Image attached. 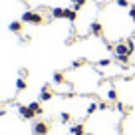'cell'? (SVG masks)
<instances>
[{"label":"cell","instance_id":"6da1fadb","mask_svg":"<svg viewBox=\"0 0 135 135\" xmlns=\"http://www.w3.org/2000/svg\"><path fill=\"white\" fill-rule=\"evenodd\" d=\"M22 22H26V24H42L44 22V18L40 16L38 12H32V10H26L24 14H22Z\"/></svg>","mask_w":135,"mask_h":135},{"label":"cell","instance_id":"7a4b0ae2","mask_svg":"<svg viewBox=\"0 0 135 135\" xmlns=\"http://www.w3.org/2000/svg\"><path fill=\"white\" fill-rule=\"evenodd\" d=\"M113 54H115V58H121V56H131V52H129V48H127L125 40H123V42H119L117 46H113Z\"/></svg>","mask_w":135,"mask_h":135},{"label":"cell","instance_id":"3957f363","mask_svg":"<svg viewBox=\"0 0 135 135\" xmlns=\"http://www.w3.org/2000/svg\"><path fill=\"white\" fill-rule=\"evenodd\" d=\"M34 135H48V131H50V125H48L46 121H38L34 123Z\"/></svg>","mask_w":135,"mask_h":135},{"label":"cell","instance_id":"277c9868","mask_svg":"<svg viewBox=\"0 0 135 135\" xmlns=\"http://www.w3.org/2000/svg\"><path fill=\"white\" fill-rule=\"evenodd\" d=\"M18 113H20L22 119H32V117H36V113H34L28 105H20V107H18Z\"/></svg>","mask_w":135,"mask_h":135},{"label":"cell","instance_id":"5b68a950","mask_svg":"<svg viewBox=\"0 0 135 135\" xmlns=\"http://www.w3.org/2000/svg\"><path fill=\"white\" fill-rule=\"evenodd\" d=\"M52 97H54V91L50 89V85H44L40 91V101H50Z\"/></svg>","mask_w":135,"mask_h":135},{"label":"cell","instance_id":"8992f818","mask_svg":"<svg viewBox=\"0 0 135 135\" xmlns=\"http://www.w3.org/2000/svg\"><path fill=\"white\" fill-rule=\"evenodd\" d=\"M66 10H68V8H62V6H56V8H52V18H56V20H62V18H66Z\"/></svg>","mask_w":135,"mask_h":135},{"label":"cell","instance_id":"52a82bcc","mask_svg":"<svg viewBox=\"0 0 135 135\" xmlns=\"http://www.w3.org/2000/svg\"><path fill=\"white\" fill-rule=\"evenodd\" d=\"M89 32H91L93 36H97V38H99L101 34H103V28H101L99 22H91V24H89Z\"/></svg>","mask_w":135,"mask_h":135},{"label":"cell","instance_id":"ba28073f","mask_svg":"<svg viewBox=\"0 0 135 135\" xmlns=\"http://www.w3.org/2000/svg\"><path fill=\"white\" fill-rule=\"evenodd\" d=\"M70 135H84V125H81V123L72 125L70 127Z\"/></svg>","mask_w":135,"mask_h":135},{"label":"cell","instance_id":"9c48e42d","mask_svg":"<svg viewBox=\"0 0 135 135\" xmlns=\"http://www.w3.org/2000/svg\"><path fill=\"white\" fill-rule=\"evenodd\" d=\"M28 107H30V109H32V111H34V113H36V115H42V113H44L42 105H40L38 101H32V103H28Z\"/></svg>","mask_w":135,"mask_h":135},{"label":"cell","instance_id":"30bf717a","mask_svg":"<svg viewBox=\"0 0 135 135\" xmlns=\"http://www.w3.org/2000/svg\"><path fill=\"white\" fill-rule=\"evenodd\" d=\"M26 88H28V84H26V78H18V80H16V91H24Z\"/></svg>","mask_w":135,"mask_h":135},{"label":"cell","instance_id":"8fae6325","mask_svg":"<svg viewBox=\"0 0 135 135\" xmlns=\"http://www.w3.org/2000/svg\"><path fill=\"white\" fill-rule=\"evenodd\" d=\"M76 18H78V10H74V8H68V10H66V20L74 22Z\"/></svg>","mask_w":135,"mask_h":135},{"label":"cell","instance_id":"7c38bea8","mask_svg":"<svg viewBox=\"0 0 135 135\" xmlns=\"http://www.w3.org/2000/svg\"><path fill=\"white\" fill-rule=\"evenodd\" d=\"M8 28H10V32H20V30H22V22H18V20H14V22H10V24H8Z\"/></svg>","mask_w":135,"mask_h":135},{"label":"cell","instance_id":"4fadbf2b","mask_svg":"<svg viewBox=\"0 0 135 135\" xmlns=\"http://www.w3.org/2000/svg\"><path fill=\"white\" fill-rule=\"evenodd\" d=\"M97 109H99V105H97L95 101H93V103H89V105H88V109H85V115H93Z\"/></svg>","mask_w":135,"mask_h":135},{"label":"cell","instance_id":"5bb4252c","mask_svg":"<svg viewBox=\"0 0 135 135\" xmlns=\"http://www.w3.org/2000/svg\"><path fill=\"white\" fill-rule=\"evenodd\" d=\"M64 80H66V76H64L62 72H56V74H54V84L62 85V84H64Z\"/></svg>","mask_w":135,"mask_h":135},{"label":"cell","instance_id":"9a60e30c","mask_svg":"<svg viewBox=\"0 0 135 135\" xmlns=\"http://www.w3.org/2000/svg\"><path fill=\"white\" fill-rule=\"evenodd\" d=\"M107 99H109V101H117V91H115L113 88L107 89Z\"/></svg>","mask_w":135,"mask_h":135},{"label":"cell","instance_id":"2e32d148","mask_svg":"<svg viewBox=\"0 0 135 135\" xmlns=\"http://www.w3.org/2000/svg\"><path fill=\"white\" fill-rule=\"evenodd\" d=\"M84 4H85V0H72L74 10H81V8H84Z\"/></svg>","mask_w":135,"mask_h":135},{"label":"cell","instance_id":"e0dca14e","mask_svg":"<svg viewBox=\"0 0 135 135\" xmlns=\"http://www.w3.org/2000/svg\"><path fill=\"white\" fill-rule=\"evenodd\" d=\"M60 121L62 123H70L72 121V115L68 113V111H64V113H60Z\"/></svg>","mask_w":135,"mask_h":135},{"label":"cell","instance_id":"ac0fdd59","mask_svg":"<svg viewBox=\"0 0 135 135\" xmlns=\"http://www.w3.org/2000/svg\"><path fill=\"white\" fill-rule=\"evenodd\" d=\"M115 4H117L119 8H127V6H129V0H115Z\"/></svg>","mask_w":135,"mask_h":135},{"label":"cell","instance_id":"d6986e66","mask_svg":"<svg viewBox=\"0 0 135 135\" xmlns=\"http://www.w3.org/2000/svg\"><path fill=\"white\" fill-rule=\"evenodd\" d=\"M97 66H101V68L111 66V60H109V58H105V60H99V62H97Z\"/></svg>","mask_w":135,"mask_h":135},{"label":"cell","instance_id":"ffe728a7","mask_svg":"<svg viewBox=\"0 0 135 135\" xmlns=\"http://www.w3.org/2000/svg\"><path fill=\"white\" fill-rule=\"evenodd\" d=\"M84 64H85V60H84V58H80V60H74L72 68H80V66H84Z\"/></svg>","mask_w":135,"mask_h":135},{"label":"cell","instance_id":"44dd1931","mask_svg":"<svg viewBox=\"0 0 135 135\" xmlns=\"http://www.w3.org/2000/svg\"><path fill=\"white\" fill-rule=\"evenodd\" d=\"M125 44H127V48H129V52L133 54V52H135V44H133V40H125Z\"/></svg>","mask_w":135,"mask_h":135},{"label":"cell","instance_id":"7402d4cb","mask_svg":"<svg viewBox=\"0 0 135 135\" xmlns=\"http://www.w3.org/2000/svg\"><path fill=\"white\" fill-rule=\"evenodd\" d=\"M117 109L121 111V113H127V111H129V107H127V105H123V103H117Z\"/></svg>","mask_w":135,"mask_h":135},{"label":"cell","instance_id":"603a6c76","mask_svg":"<svg viewBox=\"0 0 135 135\" xmlns=\"http://www.w3.org/2000/svg\"><path fill=\"white\" fill-rule=\"evenodd\" d=\"M28 76V70H20V78H26Z\"/></svg>","mask_w":135,"mask_h":135},{"label":"cell","instance_id":"cb8c5ba5","mask_svg":"<svg viewBox=\"0 0 135 135\" xmlns=\"http://www.w3.org/2000/svg\"><path fill=\"white\" fill-rule=\"evenodd\" d=\"M129 16H131V20L135 22V10H129Z\"/></svg>","mask_w":135,"mask_h":135},{"label":"cell","instance_id":"d4e9b609","mask_svg":"<svg viewBox=\"0 0 135 135\" xmlns=\"http://www.w3.org/2000/svg\"><path fill=\"white\" fill-rule=\"evenodd\" d=\"M4 115H6V111H4V109H0V117H4Z\"/></svg>","mask_w":135,"mask_h":135},{"label":"cell","instance_id":"484cf974","mask_svg":"<svg viewBox=\"0 0 135 135\" xmlns=\"http://www.w3.org/2000/svg\"><path fill=\"white\" fill-rule=\"evenodd\" d=\"M131 10H135V4H133V6H131Z\"/></svg>","mask_w":135,"mask_h":135},{"label":"cell","instance_id":"4316f807","mask_svg":"<svg viewBox=\"0 0 135 135\" xmlns=\"http://www.w3.org/2000/svg\"><path fill=\"white\" fill-rule=\"evenodd\" d=\"M133 36H135V32H133Z\"/></svg>","mask_w":135,"mask_h":135}]
</instances>
